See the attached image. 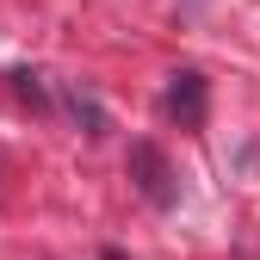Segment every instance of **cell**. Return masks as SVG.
<instances>
[{"mask_svg": "<svg viewBox=\"0 0 260 260\" xmlns=\"http://www.w3.org/2000/svg\"><path fill=\"white\" fill-rule=\"evenodd\" d=\"M124 168H130V180H137V192H143V199H149L155 211H174V205H180V180H174L168 155H161L155 143H130Z\"/></svg>", "mask_w": 260, "mask_h": 260, "instance_id": "obj_1", "label": "cell"}, {"mask_svg": "<svg viewBox=\"0 0 260 260\" xmlns=\"http://www.w3.org/2000/svg\"><path fill=\"white\" fill-rule=\"evenodd\" d=\"M69 112H75V124H87V137H100V130H106V118H100V106H93L87 93H69Z\"/></svg>", "mask_w": 260, "mask_h": 260, "instance_id": "obj_3", "label": "cell"}, {"mask_svg": "<svg viewBox=\"0 0 260 260\" xmlns=\"http://www.w3.org/2000/svg\"><path fill=\"white\" fill-rule=\"evenodd\" d=\"M168 118L180 124V130H199L205 124V106H211V93H205V75H192V69H180L174 81H168Z\"/></svg>", "mask_w": 260, "mask_h": 260, "instance_id": "obj_2", "label": "cell"}, {"mask_svg": "<svg viewBox=\"0 0 260 260\" xmlns=\"http://www.w3.org/2000/svg\"><path fill=\"white\" fill-rule=\"evenodd\" d=\"M100 260H124V254H118V248H106V254H100Z\"/></svg>", "mask_w": 260, "mask_h": 260, "instance_id": "obj_5", "label": "cell"}, {"mask_svg": "<svg viewBox=\"0 0 260 260\" xmlns=\"http://www.w3.org/2000/svg\"><path fill=\"white\" fill-rule=\"evenodd\" d=\"M19 81V100H31V106H44V87H38V75H13Z\"/></svg>", "mask_w": 260, "mask_h": 260, "instance_id": "obj_4", "label": "cell"}]
</instances>
